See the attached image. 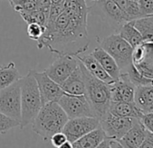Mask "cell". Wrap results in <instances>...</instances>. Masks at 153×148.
Listing matches in <instances>:
<instances>
[{"label":"cell","mask_w":153,"mask_h":148,"mask_svg":"<svg viewBox=\"0 0 153 148\" xmlns=\"http://www.w3.org/2000/svg\"><path fill=\"white\" fill-rule=\"evenodd\" d=\"M90 1H93V2H97V1H100V0H90Z\"/></svg>","instance_id":"cell-41"},{"label":"cell","mask_w":153,"mask_h":148,"mask_svg":"<svg viewBox=\"0 0 153 148\" xmlns=\"http://www.w3.org/2000/svg\"><path fill=\"white\" fill-rule=\"evenodd\" d=\"M19 81L0 90V112L21 121V87Z\"/></svg>","instance_id":"cell-6"},{"label":"cell","mask_w":153,"mask_h":148,"mask_svg":"<svg viewBox=\"0 0 153 148\" xmlns=\"http://www.w3.org/2000/svg\"><path fill=\"white\" fill-rule=\"evenodd\" d=\"M64 0H51V4H59V3H61Z\"/></svg>","instance_id":"cell-39"},{"label":"cell","mask_w":153,"mask_h":148,"mask_svg":"<svg viewBox=\"0 0 153 148\" xmlns=\"http://www.w3.org/2000/svg\"><path fill=\"white\" fill-rule=\"evenodd\" d=\"M147 130L141 124L140 119L134 118L131 127L119 140L123 147L138 148L140 147L146 135Z\"/></svg>","instance_id":"cell-14"},{"label":"cell","mask_w":153,"mask_h":148,"mask_svg":"<svg viewBox=\"0 0 153 148\" xmlns=\"http://www.w3.org/2000/svg\"><path fill=\"white\" fill-rule=\"evenodd\" d=\"M89 11L96 10L99 13L104 19L112 25L121 27V25L126 22L125 16L122 9L114 0H100L97 1L93 7H88Z\"/></svg>","instance_id":"cell-12"},{"label":"cell","mask_w":153,"mask_h":148,"mask_svg":"<svg viewBox=\"0 0 153 148\" xmlns=\"http://www.w3.org/2000/svg\"><path fill=\"white\" fill-rule=\"evenodd\" d=\"M76 57L79 59V61L84 65V67L96 78L99 79L100 81L109 85L114 82V80L106 73V71L103 69V67L97 61V59L92 55V53L78 55Z\"/></svg>","instance_id":"cell-15"},{"label":"cell","mask_w":153,"mask_h":148,"mask_svg":"<svg viewBox=\"0 0 153 148\" xmlns=\"http://www.w3.org/2000/svg\"><path fill=\"white\" fill-rule=\"evenodd\" d=\"M149 112H153V103H152V105H151V107H150V108H149Z\"/></svg>","instance_id":"cell-40"},{"label":"cell","mask_w":153,"mask_h":148,"mask_svg":"<svg viewBox=\"0 0 153 148\" xmlns=\"http://www.w3.org/2000/svg\"><path fill=\"white\" fill-rule=\"evenodd\" d=\"M68 119L58 102H50L42 106L32 123V129L44 141H49L53 135L62 131Z\"/></svg>","instance_id":"cell-2"},{"label":"cell","mask_w":153,"mask_h":148,"mask_svg":"<svg viewBox=\"0 0 153 148\" xmlns=\"http://www.w3.org/2000/svg\"><path fill=\"white\" fill-rule=\"evenodd\" d=\"M88 20L68 16L64 11L52 25L45 26L43 35L37 41L41 50L44 47L56 54L78 56L88 49Z\"/></svg>","instance_id":"cell-1"},{"label":"cell","mask_w":153,"mask_h":148,"mask_svg":"<svg viewBox=\"0 0 153 148\" xmlns=\"http://www.w3.org/2000/svg\"><path fill=\"white\" fill-rule=\"evenodd\" d=\"M64 12L70 16L88 20L89 9L86 0H64Z\"/></svg>","instance_id":"cell-22"},{"label":"cell","mask_w":153,"mask_h":148,"mask_svg":"<svg viewBox=\"0 0 153 148\" xmlns=\"http://www.w3.org/2000/svg\"><path fill=\"white\" fill-rule=\"evenodd\" d=\"M23 76L19 73L14 61L0 67V90L18 81Z\"/></svg>","instance_id":"cell-21"},{"label":"cell","mask_w":153,"mask_h":148,"mask_svg":"<svg viewBox=\"0 0 153 148\" xmlns=\"http://www.w3.org/2000/svg\"><path fill=\"white\" fill-rule=\"evenodd\" d=\"M20 126V121L12 118L4 113L0 112V134H6L12 128Z\"/></svg>","instance_id":"cell-28"},{"label":"cell","mask_w":153,"mask_h":148,"mask_svg":"<svg viewBox=\"0 0 153 148\" xmlns=\"http://www.w3.org/2000/svg\"><path fill=\"white\" fill-rule=\"evenodd\" d=\"M135 86L130 81L126 72H121L118 80L110 84L111 101L134 102Z\"/></svg>","instance_id":"cell-13"},{"label":"cell","mask_w":153,"mask_h":148,"mask_svg":"<svg viewBox=\"0 0 153 148\" xmlns=\"http://www.w3.org/2000/svg\"><path fill=\"white\" fill-rule=\"evenodd\" d=\"M51 144L54 147H58V148H60L61 145L68 140L65 134L63 132H59V133H56L55 135H53L51 138Z\"/></svg>","instance_id":"cell-34"},{"label":"cell","mask_w":153,"mask_h":148,"mask_svg":"<svg viewBox=\"0 0 153 148\" xmlns=\"http://www.w3.org/2000/svg\"><path fill=\"white\" fill-rule=\"evenodd\" d=\"M45 31V26L42 25L37 23H31L28 24L27 26V34L30 39L33 41H38L44 34Z\"/></svg>","instance_id":"cell-30"},{"label":"cell","mask_w":153,"mask_h":148,"mask_svg":"<svg viewBox=\"0 0 153 148\" xmlns=\"http://www.w3.org/2000/svg\"><path fill=\"white\" fill-rule=\"evenodd\" d=\"M19 81L21 87V121L19 126L23 129L33 123L42 108V101L36 80L31 70Z\"/></svg>","instance_id":"cell-4"},{"label":"cell","mask_w":153,"mask_h":148,"mask_svg":"<svg viewBox=\"0 0 153 148\" xmlns=\"http://www.w3.org/2000/svg\"><path fill=\"white\" fill-rule=\"evenodd\" d=\"M140 147H153V133L147 131Z\"/></svg>","instance_id":"cell-36"},{"label":"cell","mask_w":153,"mask_h":148,"mask_svg":"<svg viewBox=\"0 0 153 148\" xmlns=\"http://www.w3.org/2000/svg\"><path fill=\"white\" fill-rule=\"evenodd\" d=\"M125 16L126 22L128 21H134L138 18H140L143 16L140 8L139 7V4L137 1H132V0H129V2L126 6V8L123 12Z\"/></svg>","instance_id":"cell-27"},{"label":"cell","mask_w":153,"mask_h":148,"mask_svg":"<svg viewBox=\"0 0 153 148\" xmlns=\"http://www.w3.org/2000/svg\"><path fill=\"white\" fill-rule=\"evenodd\" d=\"M106 137L105 131L99 126L96 129L88 132L79 139L72 143L74 148H94L97 147L99 144Z\"/></svg>","instance_id":"cell-20"},{"label":"cell","mask_w":153,"mask_h":148,"mask_svg":"<svg viewBox=\"0 0 153 148\" xmlns=\"http://www.w3.org/2000/svg\"><path fill=\"white\" fill-rule=\"evenodd\" d=\"M100 126V120L96 117H80L69 118L66 122L63 132L70 143H74L88 132Z\"/></svg>","instance_id":"cell-9"},{"label":"cell","mask_w":153,"mask_h":148,"mask_svg":"<svg viewBox=\"0 0 153 148\" xmlns=\"http://www.w3.org/2000/svg\"><path fill=\"white\" fill-rule=\"evenodd\" d=\"M133 25L142 36L143 42H153V16H146L133 21Z\"/></svg>","instance_id":"cell-24"},{"label":"cell","mask_w":153,"mask_h":148,"mask_svg":"<svg viewBox=\"0 0 153 148\" xmlns=\"http://www.w3.org/2000/svg\"><path fill=\"white\" fill-rule=\"evenodd\" d=\"M35 1L37 5V9H40L49 15L51 7V0H35Z\"/></svg>","instance_id":"cell-35"},{"label":"cell","mask_w":153,"mask_h":148,"mask_svg":"<svg viewBox=\"0 0 153 148\" xmlns=\"http://www.w3.org/2000/svg\"><path fill=\"white\" fill-rule=\"evenodd\" d=\"M73 147V145H72V143H70L69 141H66L62 145H61V147L60 148H72Z\"/></svg>","instance_id":"cell-38"},{"label":"cell","mask_w":153,"mask_h":148,"mask_svg":"<svg viewBox=\"0 0 153 148\" xmlns=\"http://www.w3.org/2000/svg\"><path fill=\"white\" fill-rule=\"evenodd\" d=\"M19 15L27 24L37 23L44 26L49 16L48 14L40 9H35L33 11H21L19 12Z\"/></svg>","instance_id":"cell-26"},{"label":"cell","mask_w":153,"mask_h":148,"mask_svg":"<svg viewBox=\"0 0 153 148\" xmlns=\"http://www.w3.org/2000/svg\"><path fill=\"white\" fill-rule=\"evenodd\" d=\"M8 1L10 2V1H15V0H8Z\"/></svg>","instance_id":"cell-42"},{"label":"cell","mask_w":153,"mask_h":148,"mask_svg":"<svg viewBox=\"0 0 153 148\" xmlns=\"http://www.w3.org/2000/svg\"><path fill=\"white\" fill-rule=\"evenodd\" d=\"M125 72L127 73L130 81L135 87L143 85H153V79H149L142 75L137 70V68L133 65V63L130 65V67L126 70Z\"/></svg>","instance_id":"cell-25"},{"label":"cell","mask_w":153,"mask_h":148,"mask_svg":"<svg viewBox=\"0 0 153 148\" xmlns=\"http://www.w3.org/2000/svg\"><path fill=\"white\" fill-rule=\"evenodd\" d=\"M100 47L114 59L121 72H125L132 63L133 47L119 34H113L104 38L100 43Z\"/></svg>","instance_id":"cell-5"},{"label":"cell","mask_w":153,"mask_h":148,"mask_svg":"<svg viewBox=\"0 0 153 148\" xmlns=\"http://www.w3.org/2000/svg\"><path fill=\"white\" fill-rule=\"evenodd\" d=\"M58 104L66 113L68 118L80 117H95L85 95H70L65 93Z\"/></svg>","instance_id":"cell-8"},{"label":"cell","mask_w":153,"mask_h":148,"mask_svg":"<svg viewBox=\"0 0 153 148\" xmlns=\"http://www.w3.org/2000/svg\"><path fill=\"white\" fill-rule=\"evenodd\" d=\"M92 55L97 59V61L100 63L110 77H112L114 81L119 79L121 75V70L114 59L107 52L99 46L93 51Z\"/></svg>","instance_id":"cell-17"},{"label":"cell","mask_w":153,"mask_h":148,"mask_svg":"<svg viewBox=\"0 0 153 148\" xmlns=\"http://www.w3.org/2000/svg\"><path fill=\"white\" fill-rule=\"evenodd\" d=\"M79 65L85 83V96L94 116L100 120L109 110L111 103L110 85L93 76L80 61Z\"/></svg>","instance_id":"cell-3"},{"label":"cell","mask_w":153,"mask_h":148,"mask_svg":"<svg viewBox=\"0 0 153 148\" xmlns=\"http://www.w3.org/2000/svg\"><path fill=\"white\" fill-rule=\"evenodd\" d=\"M97 147H107V148H113V147H123L122 144L120 143L119 140L117 139H114V138H111V137H105L100 144Z\"/></svg>","instance_id":"cell-33"},{"label":"cell","mask_w":153,"mask_h":148,"mask_svg":"<svg viewBox=\"0 0 153 148\" xmlns=\"http://www.w3.org/2000/svg\"><path fill=\"white\" fill-rule=\"evenodd\" d=\"M134 103L141 110L147 113L153 103V85H143L135 88Z\"/></svg>","instance_id":"cell-19"},{"label":"cell","mask_w":153,"mask_h":148,"mask_svg":"<svg viewBox=\"0 0 153 148\" xmlns=\"http://www.w3.org/2000/svg\"><path fill=\"white\" fill-rule=\"evenodd\" d=\"M132 1H138V0H132Z\"/></svg>","instance_id":"cell-43"},{"label":"cell","mask_w":153,"mask_h":148,"mask_svg":"<svg viewBox=\"0 0 153 148\" xmlns=\"http://www.w3.org/2000/svg\"><path fill=\"white\" fill-rule=\"evenodd\" d=\"M111 114L121 117H131L140 119L143 113L134 102L111 101L109 110Z\"/></svg>","instance_id":"cell-18"},{"label":"cell","mask_w":153,"mask_h":148,"mask_svg":"<svg viewBox=\"0 0 153 148\" xmlns=\"http://www.w3.org/2000/svg\"><path fill=\"white\" fill-rule=\"evenodd\" d=\"M9 3L17 13L21 11H33L37 9L35 0H15V1H10Z\"/></svg>","instance_id":"cell-29"},{"label":"cell","mask_w":153,"mask_h":148,"mask_svg":"<svg viewBox=\"0 0 153 148\" xmlns=\"http://www.w3.org/2000/svg\"><path fill=\"white\" fill-rule=\"evenodd\" d=\"M60 87L67 94L85 95V83L79 64L78 68L60 84Z\"/></svg>","instance_id":"cell-16"},{"label":"cell","mask_w":153,"mask_h":148,"mask_svg":"<svg viewBox=\"0 0 153 148\" xmlns=\"http://www.w3.org/2000/svg\"><path fill=\"white\" fill-rule=\"evenodd\" d=\"M119 34L132 47H135L143 42L141 34L133 25V21L123 23L119 28Z\"/></svg>","instance_id":"cell-23"},{"label":"cell","mask_w":153,"mask_h":148,"mask_svg":"<svg viewBox=\"0 0 153 148\" xmlns=\"http://www.w3.org/2000/svg\"><path fill=\"white\" fill-rule=\"evenodd\" d=\"M114 1L118 5V7L122 9L123 12H124L125 8H126V6L129 2V0H114Z\"/></svg>","instance_id":"cell-37"},{"label":"cell","mask_w":153,"mask_h":148,"mask_svg":"<svg viewBox=\"0 0 153 148\" xmlns=\"http://www.w3.org/2000/svg\"><path fill=\"white\" fill-rule=\"evenodd\" d=\"M133 119L131 117H121L111 114L109 111L100 119V126L107 137L120 140L131 127Z\"/></svg>","instance_id":"cell-11"},{"label":"cell","mask_w":153,"mask_h":148,"mask_svg":"<svg viewBox=\"0 0 153 148\" xmlns=\"http://www.w3.org/2000/svg\"><path fill=\"white\" fill-rule=\"evenodd\" d=\"M140 120L147 131L153 133V112L144 113Z\"/></svg>","instance_id":"cell-32"},{"label":"cell","mask_w":153,"mask_h":148,"mask_svg":"<svg viewBox=\"0 0 153 148\" xmlns=\"http://www.w3.org/2000/svg\"><path fill=\"white\" fill-rule=\"evenodd\" d=\"M79 61L76 56L58 54V58L44 70L47 75L58 84H61L78 68Z\"/></svg>","instance_id":"cell-7"},{"label":"cell","mask_w":153,"mask_h":148,"mask_svg":"<svg viewBox=\"0 0 153 148\" xmlns=\"http://www.w3.org/2000/svg\"><path fill=\"white\" fill-rule=\"evenodd\" d=\"M31 72L35 78L38 85L42 106L50 102H58V100L65 94L60 85L52 81L44 71L39 72L34 70H31Z\"/></svg>","instance_id":"cell-10"},{"label":"cell","mask_w":153,"mask_h":148,"mask_svg":"<svg viewBox=\"0 0 153 148\" xmlns=\"http://www.w3.org/2000/svg\"><path fill=\"white\" fill-rule=\"evenodd\" d=\"M137 2L143 16H153V0H138Z\"/></svg>","instance_id":"cell-31"}]
</instances>
